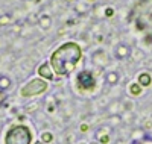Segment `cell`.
<instances>
[{
	"instance_id": "obj_2",
	"label": "cell",
	"mask_w": 152,
	"mask_h": 144,
	"mask_svg": "<svg viewBox=\"0 0 152 144\" xmlns=\"http://www.w3.org/2000/svg\"><path fill=\"white\" fill-rule=\"evenodd\" d=\"M5 144H34V134L28 124H14L5 134Z\"/></svg>"
},
{
	"instance_id": "obj_5",
	"label": "cell",
	"mask_w": 152,
	"mask_h": 144,
	"mask_svg": "<svg viewBox=\"0 0 152 144\" xmlns=\"http://www.w3.org/2000/svg\"><path fill=\"white\" fill-rule=\"evenodd\" d=\"M113 56L117 61H125L132 56V47L126 43H119L113 49Z\"/></svg>"
},
{
	"instance_id": "obj_23",
	"label": "cell",
	"mask_w": 152,
	"mask_h": 144,
	"mask_svg": "<svg viewBox=\"0 0 152 144\" xmlns=\"http://www.w3.org/2000/svg\"><path fill=\"white\" fill-rule=\"evenodd\" d=\"M38 103H34V105H28V106H26V109H24V111H26V112H35L38 108Z\"/></svg>"
},
{
	"instance_id": "obj_24",
	"label": "cell",
	"mask_w": 152,
	"mask_h": 144,
	"mask_svg": "<svg viewBox=\"0 0 152 144\" xmlns=\"http://www.w3.org/2000/svg\"><path fill=\"white\" fill-rule=\"evenodd\" d=\"M6 99H8V96H6V93H3V91H0V106L6 102Z\"/></svg>"
},
{
	"instance_id": "obj_17",
	"label": "cell",
	"mask_w": 152,
	"mask_h": 144,
	"mask_svg": "<svg viewBox=\"0 0 152 144\" xmlns=\"http://www.w3.org/2000/svg\"><path fill=\"white\" fill-rule=\"evenodd\" d=\"M46 111L49 114H53L56 111V100H55V97H49L46 100Z\"/></svg>"
},
{
	"instance_id": "obj_21",
	"label": "cell",
	"mask_w": 152,
	"mask_h": 144,
	"mask_svg": "<svg viewBox=\"0 0 152 144\" xmlns=\"http://www.w3.org/2000/svg\"><path fill=\"white\" fill-rule=\"evenodd\" d=\"M122 108H123V111L131 112V111L134 109V103H132V100H123V102H122Z\"/></svg>"
},
{
	"instance_id": "obj_9",
	"label": "cell",
	"mask_w": 152,
	"mask_h": 144,
	"mask_svg": "<svg viewBox=\"0 0 152 144\" xmlns=\"http://www.w3.org/2000/svg\"><path fill=\"white\" fill-rule=\"evenodd\" d=\"M105 82H107V85H110V87H116V85L120 82V74H119V71H117V70H110V71H107V74H105Z\"/></svg>"
},
{
	"instance_id": "obj_25",
	"label": "cell",
	"mask_w": 152,
	"mask_h": 144,
	"mask_svg": "<svg viewBox=\"0 0 152 144\" xmlns=\"http://www.w3.org/2000/svg\"><path fill=\"white\" fill-rule=\"evenodd\" d=\"M143 129L145 130H149V129H152V120L149 119V120H146V123L143 124Z\"/></svg>"
},
{
	"instance_id": "obj_14",
	"label": "cell",
	"mask_w": 152,
	"mask_h": 144,
	"mask_svg": "<svg viewBox=\"0 0 152 144\" xmlns=\"http://www.w3.org/2000/svg\"><path fill=\"white\" fill-rule=\"evenodd\" d=\"M110 134H111V127L110 126H100V127H97V130L94 132V140L99 141L102 137H107Z\"/></svg>"
},
{
	"instance_id": "obj_8",
	"label": "cell",
	"mask_w": 152,
	"mask_h": 144,
	"mask_svg": "<svg viewBox=\"0 0 152 144\" xmlns=\"http://www.w3.org/2000/svg\"><path fill=\"white\" fill-rule=\"evenodd\" d=\"M52 17H50L49 14H40L38 15V21L37 24L40 26V29L41 31H50L52 29Z\"/></svg>"
},
{
	"instance_id": "obj_26",
	"label": "cell",
	"mask_w": 152,
	"mask_h": 144,
	"mask_svg": "<svg viewBox=\"0 0 152 144\" xmlns=\"http://www.w3.org/2000/svg\"><path fill=\"white\" fill-rule=\"evenodd\" d=\"M99 143H100V144H108V143H110V135H107V137H102V138L99 140Z\"/></svg>"
},
{
	"instance_id": "obj_27",
	"label": "cell",
	"mask_w": 152,
	"mask_h": 144,
	"mask_svg": "<svg viewBox=\"0 0 152 144\" xmlns=\"http://www.w3.org/2000/svg\"><path fill=\"white\" fill-rule=\"evenodd\" d=\"M79 129L82 130V132H87V130H88V124H85V123H84V124H81V127H79Z\"/></svg>"
},
{
	"instance_id": "obj_6",
	"label": "cell",
	"mask_w": 152,
	"mask_h": 144,
	"mask_svg": "<svg viewBox=\"0 0 152 144\" xmlns=\"http://www.w3.org/2000/svg\"><path fill=\"white\" fill-rule=\"evenodd\" d=\"M91 62L99 68H104L108 65L110 62V58H108V53L104 50V49H96L93 53H91Z\"/></svg>"
},
{
	"instance_id": "obj_18",
	"label": "cell",
	"mask_w": 152,
	"mask_h": 144,
	"mask_svg": "<svg viewBox=\"0 0 152 144\" xmlns=\"http://www.w3.org/2000/svg\"><path fill=\"white\" fill-rule=\"evenodd\" d=\"M40 140H41L44 144H50V143H52V141L55 140V137H53V134H52V132H47V130H46V132H43V134H41Z\"/></svg>"
},
{
	"instance_id": "obj_29",
	"label": "cell",
	"mask_w": 152,
	"mask_h": 144,
	"mask_svg": "<svg viewBox=\"0 0 152 144\" xmlns=\"http://www.w3.org/2000/svg\"><path fill=\"white\" fill-rule=\"evenodd\" d=\"M85 2H87V3H96L97 0H85Z\"/></svg>"
},
{
	"instance_id": "obj_13",
	"label": "cell",
	"mask_w": 152,
	"mask_h": 144,
	"mask_svg": "<svg viewBox=\"0 0 152 144\" xmlns=\"http://www.w3.org/2000/svg\"><path fill=\"white\" fill-rule=\"evenodd\" d=\"M75 11H76V14H79V15H85L88 11H90V3H87L85 0H79V2H76L75 5Z\"/></svg>"
},
{
	"instance_id": "obj_28",
	"label": "cell",
	"mask_w": 152,
	"mask_h": 144,
	"mask_svg": "<svg viewBox=\"0 0 152 144\" xmlns=\"http://www.w3.org/2000/svg\"><path fill=\"white\" fill-rule=\"evenodd\" d=\"M87 144H100L97 140H93V141H90V143H87Z\"/></svg>"
},
{
	"instance_id": "obj_16",
	"label": "cell",
	"mask_w": 152,
	"mask_h": 144,
	"mask_svg": "<svg viewBox=\"0 0 152 144\" xmlns=\"http://www.w3.org/2000/svg\"><path fill=\"white\" fill-rule=\"evenodd\" d=\"M11 24H12V14H9V12L0 14V28H6Z\"/></svg>"
},
{
	"instance_id": "obj_4",
	"label": "cell",
	"mask_w": 152,
	"mask_h": 144,
	"mask_svg": "<svg viewBox=\"0 0 152 144\" xmlns=\"http://www.w3.org/2000/svg\"><path fill=\"white\" fill-rule=\"evenodd\" d=\"M76 88H78L82 94H90L97 88L96 76L91 70H82L76 76Z\"/></svg>"
},
{
	"instance_id": "obj_3",
	"label": "cell",
	"mask_w": 152,
	"mask_h": 144,
	"mask_svg": "<svg viewBox=\"0 0 152 144\" xmlns=\"http://www.w3.org/2000/svg\"><path fill=\"white\" fill-rule=\"evenodd\" d=\"M47 89H49V82L47 81L41 79V77H34V79H29L20 88V96L24 97V99L37 97V96L44 94Z\"/></svg>"
},
{
	"instance_id": "obj_1",
	"label": "cell",
	"mask_w": 152,
	"mask_h": 144,
	"mask_svg": "<svg viewBox=\"0 0 152 144\" xmlns=\"http://www.w3.org/2000/svg\"><path fill=\"white\" fill-rule=\"evenodd\" d=\"M82 61V47L76 41H66L56 47L49 58L55 76L67 77L79 67Z\"/></svg>"
},
{
	"instance_id": "obj_12",
	"label": "cell",
	"mask_w": 152,
	"mask_h": 144,
	"mask_svg": "<svg viewBox=\"0 0 152 144\" xmlns=\"http://www.w3.org/2000/svg\"><path fill=\"white\" fill-rule=\"evenodd\" d=\"M128 93L132 97H140L143 94V88L140 87V84H137V81H135V82H131L128 85Z\"/></svg>"
},
{
	"instance_id": "obj_20",
	"label": "cell",
	"mask_w": 152,
	"mask_h": 144,
	"mask_svg": "<svg viewBox=\"0 0 152 144\" xmlns=\"http://www.w3.org/2000/svg\"><path fill=\"white\" fill-rule=\"evenodd\" d=\"M131 144H152V137L146 135V137H143L140 140H132Z\"/></svg>"
},
{
	"instance_id": "obj_32",
	"label": "cell",
	"mask_w": 152,
	"mask_h": 144,
	"mask_svg": "<svg viewBox=\"0 0 152 144\" xmlns=\"http://www.w3.org/2000/svg\"><path fill=\"white\" fill-rule=\"evenodd\" d=\"M76 144H87V143H76Z\"/></svg>"
},
{
	"instance_id": "obj_11",
	"label": "cell",
	"mask_w": 152,
	"mask_h": 144,
	"mask_svg": "<svg viewBox=\"0 0 152 144\" xmlns=\"http://www.w3.org/2000/svg\"><path fill=\"white\" fill-rule=\"evenodd\" d=\"M107 111H108V114H110V115H120V112L123 111V108H122V102H120V100L111 102V103L108 105Z\"/></svg>"
},
{
	"instance_id": "obj_19",
	"label": "cell",
	"mask_w": 152,
	"mask_h": 144,
	"mask_svg": "<svg viewBox=\"0 0 152 144\" xmlns=\"http://www.w3.org/2000/svg\"><path fill=\"white\" fill-rule=\"evenodd\" d=\"M123 123L122 115H110V124L111 126H120Z\"/></svg>"
},
{
	"instance_id": "obj_10",
	"label": "cell",
	"mask_w": 152,
	"mask_h": 144,
	"mask_svg": "<svg viewBox=\"0 0 152 144\" xmlns=\"http://www.w3.org/2000/svg\"><path fill=\"white\" fill-rule=\"evenodd\" d=\"M137 84H140L142 88H149L152 85V74L149 71H142L137 76Z\"/></svg>"
},
{
	"instance_id": "obj_30",
	"label": "cell",
	"mask_w": 152,
	"mask_h": 144,
	"mask_svg": "<svg viewBox=\"0 0 152 144\" xmlns=\"http://www.w3.org/2000/svg\"><path fill=\"white\" fill-rule=\"evenodd\" d=\"M34 144H44L41 140H38V141H34Z\"/></svg>"
},
{
	"instance_id": "obj_7",
	"label": "cell",
	"mask_w": 152,
	"mask_h": 144,
	"mask_svg": "<svg viewBox=\"0 0 152 144\" xmlns=\"http://www.w3.org/2000/svg\"><path fill=\"white\" fill-rule=\"evenodd\" d=\"M37 73H38V77H41V79H44V81H47V82L55 79V73H53L52 67H50L49 61H47V62H43V64L38 65Z\"/></svg>"
},
{
	"instance_id": "obj_15",
	"label": "cell",
	"mask_w": 152,
	"mask_h": 144,
	"mask_svg": "<svg viewBox=\"0 0 152 144\" xmlns=\"http://www.w3.org/2000/svg\"><path fill=\"white\" fill-rule=\"evenodd\" d=\"M11 87H12V81L9 77L8 76H0V91L6 93L8 89H11Z\"/></svg>"
},
{
	"instance_id": "obj_22",
	"label": "cell",
	"mask_w": 152,
	"mask_h": 144,
	"mask_svg": "<svg viewBox=\"0 0 152 144\" xmlns=\"http://www.w3.org/2000/svg\"><path fill=\"white\" fill-rule=\"evenodd\" d=\"M113 15H114V9H113L111 6H107V8L104 9V17H108V18H110V17H113Z\"/></svg>"
},
{
	"instance_id": "obj_31",
	"label": "cell",
	"mask_w": 152,
	"mask_h": 144,
	"mask_svg": "<svg viewBox=\"0 0 152 144\" xmlns=\"http://www.w3.org/2000/svg\"><path fill=\"white\" fill-rule=\"evenodd\" d=\"M64 2H66V3H75L76 0H64Z\"/></svg>"
}]
</instances>
